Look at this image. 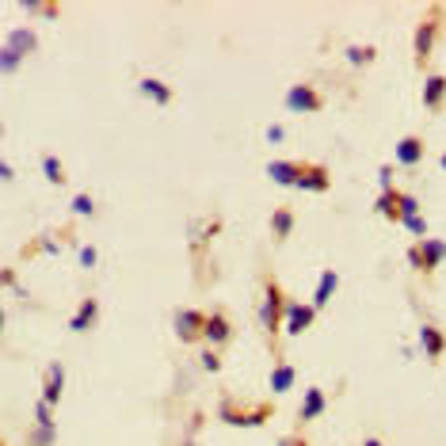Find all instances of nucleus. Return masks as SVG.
<instances>
[{"label":"nucleus","instance_id":"obj_9","mask_svg":"<svg viewBox=\"0 0 446 446\" xmlns=\"http://www.w3.org/2000/svg\"><path fill=\"white\" fill-rule=\"evenodd\" d=\"M420 348H423V355H427L431 363H439L442 355H446V332L439 328V325H420Z\"/></svg>","mask_w":446,"mask_h":446},{"label":"nucleus","instance_id":"obj_13","mask_svg":"<svg viewBox=\"0 0 446 446\" xmlns=\"http://www.w3.org/2000/svg\"><path fill=\"white\" fill-rule=\"evenodd\" d=\"M61 393H65V366L61 363H50L46 366V385H42V400L54 408L61 400Z\"/></svg>","mask_w":446,"mask_h":446},{"label":"nucleus","instance_id":"obj_37","mask_svg":"<svg viewBox=\"0 0 446 446\" xmlns=\"http://www.w3.org/2000/svg\"><path fill=\"white\" fill-rule=\"evenodd\" d=\"M0 180H4V183H8V180H12V168H8V164H4V161H0Z\"/></svg>","mask_w":446,"mask_h":446},{"label":"nucleus","instance_id":"obj_34","mask_svg":"<svg viewBox=\"0 0 446 446\" xmlns=\"http://www.w3.org/2000/svg\"><path fill=\"white\" fill-rule=\"evenodd\" d=\"M283 138H286L283 126H267V141H283Z\"/></svg>","mask_w":446,"mask_h":446},{"label":"nucleus","instance_id":"obj_19","mask_svg":"<svg viewBox=\"0 0 446 446\" xmlns=\"http://www.w3.org/2000/svg\"><path fill=\"white\" fill-rule=\"evenodd\" d=\"M290 233H294V210H290V206H278L275 214H271V237L283 244V240H290Z\"/></svg>","mask_w":446,"mask_h":446},{"label":"nucleus","instance_id":"obj_25","mask_svg":"<svg viewBox=\"0 0 446 446\" xmlns=\"http://www.w3.org/2000/svg\"><path fill=\"white\" fill-rule=\"evenodd\" d=\"M400 225H405V229L412 233V237H420V240H423V237H431V229H427V221H423L420 214H412V218H400Z\"/></svg>","mask_w":446,"mask_h":446},{"label":"nucleus","instance_id":"obj_4","mask_svg":"<svg viewBox=\"0 0 446 446\" xmlns=\"http://www.w3.org/2000/svg\"><path fill=\"white\" fill-rule=\"evenodd\" d=\"M320 107H325V96H320L313 84L286 88V111H294V115H313V111H320Z\"/></svg>","mask_w":446,"mask_h":446},{"label":"nucleus","instance_id":"obj_40","mask_svg":"<svg viewBox=\"0 0 446 446\" xmlns=\"http://www.w3.org/2000/svg\"><path fill=\"white\" fill-rule=\"evenodd\" d=\"M0 332H4V309H0Z\"/></svg>","mask_w":446,"mask_h":446},{"label":"nucleus","instance_id":"obj_22","mask_svg":"<svg viewBox=\"0 0 446 446\" xmlns=\"http://www.w3.org/2000/svg\"><path fill=\"white\" fill-rule=\"evenodd\" d=\"M294 377H298V370L290 363H278L275 370H271V393H286L290 385H294Z\"/></svg>","mask_w":446,"mask_h":446},{"label":"nucleus","instance_id":"obj_20","mask_svg":"<svg viewBox=\"0 0 446 446\" xmlns=\"http://www.w3.org/2000/svg\"><path fill=\"white\" fill-rule=\"evenodd\" d=\"M374 210H377L382 218H389V221H400V191H397V187H389V191L377 195Z\"/></svg>","mask_w":446,"mask_h":446},{"label":"nucleus","instance_id":"obj_16","mask_svg":"<svg viewBox=\"0 0 446 446\" xmlns=\"http://www.w3.org/2000/svg\"><path fill=\"white\" fill-rule=\"evenodd\" d=\"M96 320H99V302H96V298H84L81 309L69 317V332H88Z\"/></svg>","mask_w":446,"mask_h":446},{"label":"nucleus","instance_id":"obj_2","mask_svg":"<svg viewBox=\"0 0 446 446\" xmlns=\"http://www.w3.org/2000/svg\"><path fill=\"white\" fill-rule=\"evenodd\" d=\"M218 416L233 423V427H260V423L271 420V405H255V408H237L233 400H221L218 405Z\"/></svg>","mask_w":446,"mask_h":446},{"label":"nucleus","instance_id":"obj_26","mask_svg":"<svg viewBox=\"0 0 446 446\" xmlns=\"http://www.w3.org/2000/svg\"><path fill=\"white\" fill-rule=\"evenodd\" d=\"M19 61H24V58H19L12 46H0V73H16Z\"/></svg>","mask_w":446,"mask_h":446},{"label":"nucleus","instance_id":"obj_36","mask_svg":"<svg viewBox=\"0 0 446 446\" xmlns=\"http://www.w3.org/2000/svg\"><path fill=\"white\" fill-rule=\"evenodd\" d=\"M278 446H309V442L302 439V435H290V439H283V442H278Z\"/></svg>","mask_w":446,"mask_h":446},{"label":"nucleus","instance_id":"obj_15","mask_svg":"<svg viewBox=\"0 0 446 446\" xmlns=\"http://www.w3.org/2000/svg\"><path fill=\"white\" fill-rule=\"evenodd\" d=\"M328 408V393H325V389H309V393L302 397V408H298V420H302V423H309V420H317L320 416V412H325Z\"/></svg>","mask_w":446,"mask_h":446},{"label":"nucleus","instance_id":"obj_27","mask_svg":"<svg viewBox=\"0 0 446 446\" xmlns=\"http://www.w3.org/2000/svg\"><path fill=\"white\" fill-rule=\"evenodd\" d=\"M73 214H81V218H92V214H96V203H92V195H73Z\"/></svg>","mask_w":446,"mask_h":446},{"label":"nucleus","instance_id":"obj_28","mask_svg":"<svg viewBox=\"0 0 446 446\" xmlns=\"http://www.w3.org/2000/svg\"><path fill=\"white\" fill-rule=\"evenodd\" d=\"M412 214H420L416 195H412V191H400V218H412Z\"/></svg>","mask_w":446,"mask_h":446},{"label":"nucleus","instance_id":"obj_32","mask_svg":"<svg viewBox=\"0 0 446 446\" xmlns=\"http://www.w3.org/2000/svg\"><path fill=\"white\" fill-rule=\"evenodd\" d=\"M408 263L416 267V271H423V260H420V244H412V248H408Z\"/></svg>","mask_w":446,"mask_h":446},{"label":"nucleus","instance_id":"obj_8","mask_svg":"<svg viewBox=\"0 0 446 446\" xmlns=\"http://www.w3.org/2000/svg\"><path fill=\"white\" fill-rule=\"evenodd\" d=\"M294 187H302V191H317V195H325L328 187H332V172L325 168V164H302V176H298V183Z\"/></svg>","mask_w":446,"mask_h":446},{"label":"nucleus","instance_id":"obj_6","mask_svg":"<svg viewBox=\"0 0 446 446\" xmlns=\"http://www.w3.org/2000/svg\"><path fill=\"white\" fill-rule=\"evenodd\" d=\"M286 336H302V332L313 328V320H317V309L309 305V302H286Z\"/></svg>","mask_w":446,"mask_h":446},{"label":"nucleus","instance_id":"obj_35","mask_svg":"<svg viewBox=\"0 0 446 446\" xmlns=\"http://www.w3.org/2000/svg\"><path fill=\"white\" fill-rule=\"evenodd\" d=\"M0 286H12V290H19V286H16V275H12V271H0Z\"/></svg>","mask_w":446,"mask_h":446},{"label":"nucleus","instance_id":"obj_11","mask_svg":"<svg viewBox=\"0 0 446 446\" xmlns=\"http://www.w3.org/2000/svg\"><path fill=\"white\" fill-rule=\"evenodd\" d=\"M423 107L427 111L446 107V76L442 73H427V81H423Z\"/></svg>","mask_w":446,"mask_h":446},{"label":"nucleus","instance_id":"obj_3","mask_svg":"<svg viewBox=\"0 0 446 446\" xmlns=\"http://www.w3.org/2000/svg\"><path fill=\"white\" fill-rule=\"evenodd\" d=\"M435 42H439V8H435L431 16H423L420 19V27H416V65L420 69H427V58H431V50H435Z\"/></svg>","mask_w":446,"mask_h":446},{"label":"nucleus","instance_id":"obj_24","mask_svg":"<svg viewBox=\"0 0 446 446\" xmlns=\"http://www.w3.org/2000/svg\"><path fill=\"white\" fill-rule=\"evenodd\" d=\"M374 58H377L374 46H348V61L351 65H370Z\"/></svg>","mask_w":446,"mask_h":446},{"label":"nucleus","instance_id":"obj_17","mask_svg":"<svg viewBox=\"0 0 446 446\" xmlns=\"http://www.w3.org/2000/svg\"><path fill=\"white\" fill-rule=\"evenodd\" d=\"M336 286H340V271H325V275H320V283H317V294H313V302H309V305H313L317 313H320V309H325V305L332 302Z\"/></svg>","mask_w":446,"mask_h":446},{"label":"nucleus","instance_id":"obj_31","mask_svg":"<svg viewBox=\"0 0 446 446\" xmlns=\"http://www.w3.org/2000/svg\"><path fill=\"white\" fill-rule=\"evenodd\" d=\"M96 260H99V252L92 248V244H84L81 248V267H96Z\"/></svg>","mask_w":446,"mask_h":446},{"label":"nucleus","instance_id":"obj_23","mask_svg":"<svg viewBox=\"0 0 446 446\" xmlns=\"http://www.w3.org/2000/svg\"><path fill=\"white\" fill-rule=\"evenodd\" d=\"M42 172H46V180H50L54 187L65 183V168H61V161L54 157V153H46V157H42Z\"/></svg>","mask_w":446,"mask_h":446},{"label":"nucleus","instance_id":"obj_5","mask_svg":"<svg viewBox=\"0 0 446 446\" xmlns=\"http://www.w3.org/2000/svg\"><path fill=\"white\" fill-rule=\"evenodd\" d=\"M172 328L183 343H198L203 340V328H206V313H198V309H176Z\"/></svg>","mask_w":446,"mask_h":446},{"label":"nucleus","instance_id":"obj_30","mask_svg":"<svg viewBox=\"0 0 446 446\" xmlns=\"http://www.w3.org/2000/svg\"><path fill=\"white\" fill-rule=\"evenodd\" d=\"M54 442V427H39V435H31V446H50Z\"/></svg>","mask_w":446,"mask_h":446},{"label":"nucleus","instance_id":"obj_29","mask_svg":"<svg viewBox=\"0 0 446 446\" xmlns=\"http://www.w3.org/2000/svg\"><path fill=\"white\" fill-rule=\"evenodd\" d=\"M203 370H210V374L221 370V355H218L214 348H206V351H203Z\"/></svg>","mask_w":446,"mask_h":446},{"label":"nucleus","instance_id":"obj_7","mask_svg":"<svg viewBox=\"0 0 446 446\" xmlns=\"http://www.w3.org/2000/svg\"><path fill=\"white\" fill-rule=\"evenodd\" d=\"M203 340L210 343V348H221V343H229V340H233V325H229V317L221 313V309H214V313H206Z\"/></svg>","mask_w":446,"mask_h":446},{"label":"nucleus","instance_id":"obj_10","mask_svg":"<svg viewBox=\"0 0 446 446\" xmlns=\"http://www.w3.org/2000/svg\"><path fill=\"white\" fill-rule=\"evenodd\" d=\"M420 244V260H423V271H439L442 260H446V240L442 237H423Z\"/></svg>","mask_w":446,"mask_h":446},{"label":"nucleus","instance_id":"obj_39","mask_svg":"<svg viewBox=\"0 0 446 446\" xmlns=\"http://www.w3.org/2000/svg\"><path fill=\"white\" fill-rule=\"evenodd\" d=\"M439 168H442V172H446V153H442V157H439Z\"/></svg>","mask_w":446,"mask_h":446},{"label":"nucleus","instance_id":"obj_1","mask_svg":"<svg viewBox=\"0 0 446 446\" xmlns=\"http://www.w3.org/2000/svg\"><path fill=\"white\" fill-rule=\"evenodd\" d=\"M286 302H290V298L283 294V286H278L275 278H267V283H263L260 320H263V332H267V340H271V343H275V336H278V320L286 317Z\"/></svg>","mask_w":446,"mask_h":446},{"label":"nucleus","instance_id":"obj_41","mask_svg":"<svg viewBox=\"0 0 446 446\" xmlns=\"http://www.w3.org/2000/svg\"><path fill=\"white\" fill-rule=\"evenodd\" d=\"M0 138H4V122H0Z\"/></svg>","mask_w":446,"mask_h":446},{"label":"nucleus","instance_id":"obj_18","mask_svg":"<svg viewBox=\"0 0 446 446\" xmlns=\"http://www.w3.org/2000/svg\"><path fill=\"white\" fill-rule=\"evenodd\" d=\"M141 96L145 99H153V103H161V107H168L172 103V88L164 84V81H157V76H141Z\"/></svg>","mask_w":446,"mask_h":446},{"label":"nucleus","instance_id":"obj_14","mask_svg":"<svg viewBox=\"0 0 446 446\" xmlns=\"http://www.w3.org/2000/svg\"><path fill=\"white\" fill-rule=\"evenodd\" d=\"M267 176H271L278 187H294L298 176H302V161H271L267 164Z\"/></svg>","mask_w":446,"mask_h":446},{"label":"nucleus","instance_id":"obj_21","mask_svg":"<svg viewBox=\"0 0 446 446\" xmlns=\"http://www.w3.org/2000/svg\"><path fill=\"white\" fill-rule=\"evenodd\" d=\"M4 46H12V50L19 54V58H27V54L39 46V39H35V31H24V27H19V31H12V35H8Z\"/></svg>","mask_w":446,"mask_h":446},{"label":"nucleus","instance_id":"obj_12","mask_svg":"<svg viewBox=\"0 0 446 446\" xmlns=\"http://www.w3.org/2000/svg\"><path fill=\"white\" fill-rule=\"evenodd\" d=\"M420 161H423V138H420V133L400 138L397 141V164H400V168H416Z\"/></svg>","mask_w":446,"mask_h":446},{"label":"nucleus","instance_id":"obj_33","mask_svg":"<svg viewBox=\"0 0 446 446\" xmlns=\"http://www.w3.org/2000/svg\"><path fill=\"white\" fill-rule=\"evenodd\" d=\"M377 176H382V191H389V187H393V168H389V164H385V168L377 172Z\"/></svg>","mask_w":446,"mask_h":446},{"label":"nucleus","instance_id":"obj_38","mask_svg":"<svg viewBox=\"0 0 446 446\" xmlns=\"http://www.w3.org/2000/svg\"><path fill=\"white\" fill-rule=\"evenodd\" d=\"M363 446H382V439H366Z\"/></svg>","mask_w":446,"mask_h":446}]
</instances>
